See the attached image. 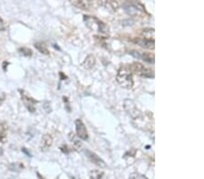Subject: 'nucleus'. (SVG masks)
<instances>
[{
  "label": "nucleus",
  "mask_w": 204,
  "mask_h": 179,
  "mask_svg": "<svg viewBox=\"0 0 204 179\" xmlns=\"http://www.w3.org/2000/svg\"><path fill=\"white\" fill-rule=\"evenodd\" d=\"M6 100V93L5 92H0V105L5 101Z\"/></svg>",
  "instance_id": "nucleus-27"
},
{
  "label": "nucleus",
  "mask_w": 204,
  "mask_h": 179,
  "mask_svg": "<svg viewBox=\"0 0 204 179\" xmlns=\"http://www.w3.org/2000/svg\"><path fill=\"white\" fill-rule=\"evenodd\" d=\"M122 7L124 8L125 12L131 16L141 15L142 14L145 13L144 6L137 1H127L122 5Z\"/></svg>",
  "instance_id": "nucleus-4"
},
{
  "label": "nucleus",
  "mask_w": 204,
  "mask_h": 179,
  "mask_svg": "<svg viewBox=\"0 0 204 179\" xmlns=\"http://www.w3.org/2000/svg\"><path fill=\"white\" fill-rule=\"evenodd\" d=\"M69 139H70V141H71L73 145L74 149H75V150H79V148L81 147L82 144L80 142V140H78V139H76V137L73 134V132L69 134Z\"/></svg>",
  "instance_id": "nucleus-17"
},
{
  "label": "nucleus",
  "mask_w": 204,
  "mask_h": 179,
  "mask_svg": "<svg viewBox=\"0 0 204 179\" xmlns=\"http://www.w3.org/2000/svg\"><path fill=\"white\" fill-rule=\"evenodd\" d=\"M129 53L133 56L134 58H137V59H141V53L138 52V51H135V50H132V51H130Z\"/></svg>",
  "instance_id": "nucleus-23"
},
{
  "label": "nucleus",
  "mask_w": 204,
  "mask_h": 179,
  "mask_svg": "<svg viewBox=\"0 0 204 179\" xmlns=\"http://www.w3.org/2000/svg\"><path fill=\"white\" fill-rule=\"evenodd\" d=\"M75 130H76L77 137L79 139H81L82 140L88 139V132H87V130L81 119H78L75 120Z\"/></svg>",
  "instance_id": "nucleus-8"
},
{
  "label": "nucleus",
  "mask_w": 204,
  "mask_h": 179,
  "mask_svg": "<svg viewBox=\"0 0 204 179\" xmlns=\"http://www.w3.org/2000/svg\"><path fill=\"white\" fill-rule=\"evenodd\" d=\"M6 29H7V27H6L5 22H4V20L0 17V31H1V32H4V31H6Z\"/></svg>",
  "instance_id": "nucleus-26"
},
{
  "label": "nucleus",
  "mask_w": 204,
  "mask_h": 179,
  "mask_svg": "<svg viewBox=\"0 0 204 179\" xmlns=\"http://www.w3.org/2000/svg\"><path fill=\"white\" fill-rule=\"evenodd\" d=\"M7 122L0 123V143H6L7 139Z\"/></svg>",
  "instance_id": "nucleus-13"
},
{
  "label": "nucleus",
  "mask_w": 204,
  "mask_h": 179,
  "mask_svg": "<svg viewBox=\"0 0 204 179\" xmlns=\"http://www.w3.org/2000/svg\"><path fill=\"white\" fill-rule=\"evenodd\" d=\"M133 42L137 45H139L140 46L145 49H149V50H153L155 46V42L154 40L152 39H146V38H137L136 40H133Z\"/></svg>",
  "instance_id": "nucleus-10"
},
{
  "label": "nucleus",
  "mask_w": 204,
  "mask_h": 179,
  "mask_svg": "<svg viewBox=\"0 0 204 179\" xmlns=\"http://www.w3.org/2000/svg\"><path fill=\"white\" fill-rule=\"evenodd\" d=\"M19 92L21 94V99H22L26 109L32 113L35 112L36 111V103H37L38 101L36 100L35 99H33L26 92H24V90H19Z\"/></svg>",
  "instance_id": "nucleus-6"
},
{
  "label": "nucleus",
  "mask_w": 204,
  "mask_h": 179,
  "mask_svg": "<svg viewBox=\"0 0 204 179\" xmlns=\"http://www.w3.org/2000/svg\"><path fill=\"white\" fill-rule=\"evenodd\" d=\"M141 34L143 35L144 38L154 40V34L155 33H154V29L153 28H144Z\"/></svg>",
  "instance_id": "nucleus-15"
},
{
  "label": "nucleus",
  "mask_w": 204,
  "mask_h": 179,
  "mask_svg": "<svg viewBox=\"0 0 204 179\" xmlns=\"http://www.w3.org/2000/svg\"><path fill=\"white\" fill-rule=\"evenodd\" d=\"M130 70L131 72L135 73L136 75L140 76V77H144V78H154V72L153 71L146 68L144 64L138 62H134L130 65Z\"/></svg>",
  "instance_id": "nucleus-5"
},
{
  "label": "nucleus",
  "mask_w": 204,
  "mask_h": 179,
  "mask_svg": "<svg viewBox=\"0 0 204 179\" xmlns=\"http://www.w3.org/2000/svg\"><path fill=\"white\" fill-rule=\"evenodd\" d=\"M133 121H136V123H133V125L143 130L147 131L153 129V114L151 113H147L146 115L141 114L139 117L133 119Z\"/></svg>",
  "instance_id": "nucleus-3"
},
{
  "label": "nucleus",
  "mask_w": 204,
  "mask_h": 179,
  "mask_svg": "<svg viewBox=\"0 0 204 179\" xmlns=\"http://www.w3.org/2000/svg\"><path fill=\"white\" fill-rule=\"evenodd\" d=\"M18 52L20 53V54L24 55V56H25V57H31V56H32V54H33L32 50H31V49H29V48H26V47L19 48V49H18Z\"/></svg>",
  "instance_id": "nucleus-21"
},
{
  "label": "nucleus",
  "mask_w": 204,
  "mask_h": 179,
  "mask_svg": "<svg viewBox=\"0 0 204 179\" xmlns=\"http://www.w3.org/2000/svg\"><path fill=\"white\" fill-rule=\"evenodd\" d=\"M95 57L93 54H89V55H87V57L85 58L84 62H83V67L86 70H91L95 65Z\"/></svg>",
  "instance_id": "nucleus-12"
},
{
  "label": "nucleus",
  "mask_w": 204,
  "mask_h": 179,
  "mask_svg": "<svg viewBox=\"0 0 204 179\" xmlns=\"http://www.w3.org/2000/svg\"><path fill=\"white\" fill-rule=\"evenodd\" d=\"M53 144V138L49 135V134H45L42 137V140H41V151H47L49 149V147L52 146Z\"/></svg>",
  "instance_id": "nucleus-11"
},
{
  "label": "nucleus",
  "mask_w": 204,
  "mask_h": 179,
  "mask_svg": "<svg viewBox=\"0 0 204 179\" xmlns=\"http://www.w3.org/2000/svg\"><path fill=\"white\" fill-rule=\"evenodd\" d=\"M34 46L43 54H46V55H48L49 54V51H48L47 47L45 43H42V42H37L34 45Z\"/></svg>",
  "instance_id": "nucleus-16"
},
{
  "label": "nucleus",
  "mask_w": 204,
  "mask_h": 179,
  "mask_svg": "<svg viewBox=\"0 0 204 179\" xmlns=\"http://www.w3.org/2000/svg\"><path fill=\"white\" fill-rule=\"evenodd\" d=\"M8 64H9V63H8L7 62H3V70H4V72H7V67Z\"/></svg>",
  "instance_id": "nucleus-28"
},
{
  "label": "nucleus",
  "mask_w": 204,
  "mask_h": 179,
  "mask_svg": "<svg viewBox=\"0 0 204 179\" xmlns=\"http://www.w3.org/2000/svg\"><path fill=\"white\" fill-rule=\"evenodd\" d=\"M37 176H38V177H39V179H44V178H42V177H41V176H40L39 174H37Z\"/></svg>",
  "instance_id": "nucleus-32"
},
{
  "label": "nucleus",
  "mask_w": 204,
  "mask_h": 179,
  "mask_svg": "<svg viewBox=\"0 0 204 179\" xmlns=\"http://www.w3.org/2000/svg\"><path fill=\"white\" fill-rule=\"evenodd\" d=\"M22 150H23V152H24V153H25V154H26V155L27 156H31V155H30V153H29V152H27V151H26V149H25V148H23V149H22Z\"/></svg>",
  "instance_id": "nucleus-29"
},
{
  "label": "nucleus",
  "mask_w": 204,
  "mask_h": 179,
  "mask_svg": "<svg viewBox=\"0 0 204 179\" xmlns=\"http://www.w3.org/2000/svg\"><path fill=\"white\" fill-rule=\"evenodd\" d=\"M60 149L62 150L63 153H65V154H68V153L70 152V148H69L68 146H66V145H63V146H61Z\"/></svg>",
  "instance_id": "nucleus-25"
},
{
  "label": "nucleus",
  "mask_w": 204,
  "mask_h": 179,
  "mask_svg": "<svg viewBox=\"0 0 204 179\" xmlns=\"http://www.w3.org/2000/svg\"><path fill=\"white\" fill-rule=\"evenodd\" d=\"M84 21L90 30L96 31L103 35H108L109 27L98 18L90 15H84Z\"/></svg>",
  "instance_id": "nucleus-2"
},
{
  "label": "nucleus",
  "mask_w": 204,
  "mask_h": 179,
  "mask_svg": "<svg viewBox=\"0 0 204 179\" xmlns=\"http://www.w3.org/2000/svg\"><path fill=\"white\" fill-rule=\"evenodd\" d=\"M21 167H23V165H21V164H12V165H10V170H15V171H16V169H21Z\"/></svg>",
  "instance_id": "nucleus-24"
},
{
  "label": "nucleus",
  "mask_w": 204,
  "mask_h": 179,
  "mask_svg": "<svg viewBox=\"0 0 204 179\" xmlns=\"http://www.w3.org/2000/svg\"><path fill=\"white\" fill-rule=\"evenodd\" d=\"M116 81L122 88L126 90H131L133 87V79H132V72L131 70L125 66H122L119 68Z\"/></svg>",
  "instance_id": "nucleus-1"
},
{
  "label": "nucleus",
  "mask_w": 204,
  "mask_h": 179,
  "mask_svg": "<svg viewBox=\"0 0 204 179\" xmlns=\"http://www.w3.org/2000/svg\"><path fill=\"white\" fill-rule=\"evenodd\" d=\"M70 2L72 3V5H73L74 6L83 9V10H87L88 6H86V4L84 3L83 0H70Z\"/></svg>",
  "instance_id": "nucleus-18"
},
{
  "label": "nucleus",
  "mask_w": 204,
  "mask_h": 179,
  "mask_svg": "<svg viewBox=\"0 0 204 179\" xmlns=\"http://www.w3.org/2000/svg\"><path fill=\"white\" fill-rule=\"evenodd\" d=\"M60 74L62 75V76H61V79H62V80H63V79H65V78H66L65 76H64V73H63V72H60Z\"/></svg>",
  "instance_id": "nucleus-30"
},
{
  "label": "nucleus",
  "mask_w": 204,
  "mask_h": 179,
  "mask_svg": "<svg viewBox=\"0 0 204 179\" xmlns=\"http://www.w3.org/2000/svg\"><path fill=\"white\" fill-rule=\"evenodd\" d=\"M123 108H124L125 111L128 113V115H130L132 117V119H136L137 117H139L142 114L141 111L139 110V109L136 107L135 103L132 101V100H124Z\"/></svg>",
  "instance_id": "nucleus-7"
},
{
  "label": "nucleus",
  "mask_w": 204,
  "mask_h": 179,
  "mask_svg": "<svg viewBox=\"0 0 204 179\" xmlns=\"http://www.w3.org/2000/svg\"><path fill=\"white\" fill-rule=\"evenodd\" d=\"M3 153H4V151H3V148H2V147H0V156L3 155Z\"/></svg>",
  "instance_id": "nucleus-31"
},
{
  "label": "nucleus",
  "mask_w": 204,
  "mask_h": 179,
  "mask_svg": "<svg viewBox=\"0 0 204 179\" xmlns=\"http://www.w3.org/2000/svg\"><path fill=\"white\" fill-rule=\"evenodd\" d=\"M87 1H93V0H87Z\"/></svg>",
  "instance_id": "nucleus-33"
},
{
  "label": "nucleus",
  "mask_w": 204,
  "mask_h": 179,
  "mask_svg": "<svg viewBox=\"0 0 204 179\" xmlns=\"http://www.w3.org/2000/svg\"><path fill=\"white\" fill-rule=\"evenodd\" d=\"M141 59L149 63H154V55L149 53H141Z\"/></svg>",
  "instance_id": "nucleus-19"
},
{
  "label": "nucleus",
  "mask_w": 204,
  "mask_h": 179,
  "mask_svg": "<svg viewBox=\"0 0 204 179\" xmlns=\"http://www.w3.org/2000/svg\"><path fill=\"white\" fill-rule=\"evenodd\" d=\"M101 4L104 7H106L107 9L113 10V12L117 11V9L119 7V5H118V3L115 0H102Z\"/></svg>",
  "instance_id": "nucleus-14"
},
{
  "label": "nucleus",
  "mask_w": 204,
  "mask_h": 179,
  "mask_svg": "<svg viewBox=\"0 0 204 179\" xmlns=\"http://www.w3.org/2000/svg\"><path fill=\"white\" fill-rule=\"evenodd\" d=\"M104 173L103 171H99V170H93L90 172V179H102L104 177Z\"/></svg>",
  "instance_id": "nucleus-20"
},
{
  "label": "nucleus",
  "mask_w": 204,
  "mask_h": 179,
  "mask_svg": "<svg viewBox=\"0 0 204 179\" xmlns=\"http://www.w3.org/2000/svg\"><path fill=\"white\" fill-rule=\"evenodd\" d=\"M85 155L88 157V159L92 163H94L95 165H96L97 167H106V163L95 153H94V152H92L90 150H85Z\"/></svg>",
  "instance_id": "nucleus-9"
},
{
  "label": "nucleus",
  "mask_w": 204,
  "mask_h": 179,
  "mask_svg": "<svg viewBox=\"0 0 204 179\" xmlns=\"http://www.w3.org/2000/svg\"><path fill=\"white\" fill-rule=\"evenodd\" d=\"M129 179H148L146 176H144L143 174H140L138 172H134L132 173L129 177Z\"/></svg>",
  "instance_id": "nucleus-22"
}]
</instances>
